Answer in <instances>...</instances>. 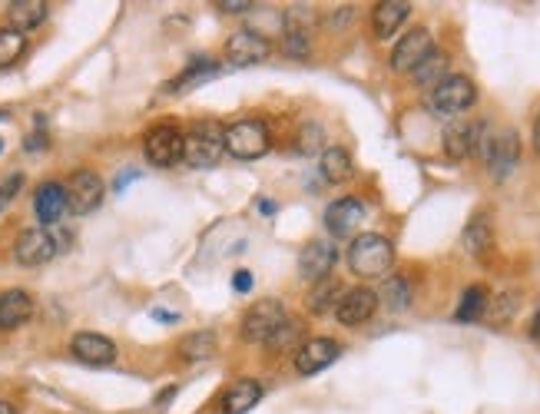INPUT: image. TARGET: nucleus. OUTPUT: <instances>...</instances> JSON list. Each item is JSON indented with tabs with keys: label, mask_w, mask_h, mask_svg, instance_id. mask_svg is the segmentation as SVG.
I'll use <instances>...</instances> for the list:
<instances>
[{
	"label": "nucleus",
	"mask_w": 540,
	"mask_h": 414,
	"mask_svg": "<svg viewBox=\"0 0 540 414\" xmlns=\"http://www.w3.org/2000/svg\"><path fill=\"white\" fill-rule=\"evenodd\" d=\"M24 50H27L24 34H17V30H10V27L0 30V70L14 67V63L24 57Z\"/></svg>",
	"instance_id": "obj_31"
},
{
	"label": "nucleus",
	"mask_w": 540,
	"mask_h": 414,
	"mask_svg": "<svg viewBox=\"0 0 540 414\" xmlns=\"http://www.w3.org/2000/svg\"><path fill=\"white\" fill-rule=\"evenodd\" d=\"M226 153V130L219 123H193L183 133V163L189 169H209L216 166Z\"/></svg>",
	"instance_id": "obj_1"
},
{
	"label": "nucleus",
	"mask_w": 540,
	"mask_h": 414,
	"mask_svg": "<svg viewBox=\"0 0 540 414\" xmlns=\"http://www.w3.org/2000/svg\"><path fill=\"white\" fill-rule=\"evenodd\" d=\"M378 302H385L391 312H405L411 305V285L405 275H391V279H385Z\"/></svg>",
	"instance_id": "obj_28"
},
{
	"label": "nucleus",
	"mask_w": 540,
	"mask_h": 414,
	"mask_svg": "<svg viewBox=\"0 0 540 414\" xmlns=\"http://www.w3.org/2000/svg\"><path fill=\"white\" fill-rule=\"evenodd\" d=\"M285 322H289L285 305L279 299H262L246 312V318H242V338H246V342L269 345L275 338V332H279Z\"/></svg>",
	"instance_id": "obj_6"
},
{
	"label": "nucleus",
	"mask_w": 540,
	"mask_h": 414,
	"mask_svg": "<svg viewBox=\"0 0 540 414\" xmlns=\"http://www.w3.org/2000/svg\"><path fill=\"white\" fill-rule=\"evenodd\" d=\"M534 150L540 153V116H537V123H534Z\"/></svg>",
	"instance_id": "obj_40"
},
{
	"label": "nucleus",
	"mask_w": 540,
	"mask_h": 414,
	"mask_svg": "<svg viewBox=\"0 0 540 414\" xmlns=\"http://www.w3.org/2000/svg\"><path fill=\"white\" fill-rule=\"evenodd\" d=\"M434 53V40L425 27H415L411 34H405L391 50V70L395 73H411L415 67H421Z\"/></svg>",
	"instance_id": "obj_10"
},
{
	"label": "nucleus",
	"mask_w": 540,
	"mask_h": 414,
	"mask_svg": "<svg viewBox=\"0 0 540 414\" xmlns=\"http://www.w3.org/2000/svg\"><path fill=\"white\" fill-rule=\"evenodd\" d=\"M335 262H338V249L332 242H309L299 256V272L305 282H322L332 275Z\"/></svg>",
	"instance_id": "obj_15"
},
{
	"label": "nucleus",
	"mask_w": 540,
	"mask_h": 414,
	"mask_svg": "<svg viewBox=\"0 0 540 414\" xmlns=\"http://www.w3.org/2000/svg\"><path fill=\"white\" fill-rule=\"evenodd\" d=\"M474 100H478V90H474V83L468 77H461V73H448L438 87L431 90V100L428 106L438 116H458L464 110H471Z\"/></svg>",
	"instance_id": "obj_7"
},
{
	"label": "nucleus",
	"mask_w": 540,
	"mask_h": 414,
	"mask_svg": "<svg viewBox=\"0 0 540 414\" xmlns=\"http://www.w3.org/2000/svg\"><path fill=\"white\" fill-rule=\"evenodd\" d=\"M70 232H60L57 226L54 229H24L14 242V259L20 265H27V269H34V265H47L50 259H57L60 252H67L70 246Z\"/></svg>",
	"instance_id": "obj_2"
},
{
	"label": "nucleus",
	"mask_w": 540,
	"mask_h": 414,
	"mask_svg": "<svg viewBox=\"0 0 540 414\" xmlns=\"http://www.w3.org/2000/svg\"><path fill=\"white\" fill-rule=\"evenodd\" d=\"M478 136H481V126L451 123L448 133H444V153H448L451 159H468L474 150H478Z\"/></svg>",
	"instance_id": "obj_21"
},
{
	"label": "nucleus",
	"mask_w": 540,
	"mask_h": 414,
	"mask_svg": "<svg viewBox=\"0 0 540 414\" xmlns=\"http://www.w3.org/2000/svg\"><path fill=\"white\" fill-rule=\"evenodd\" d=\"M20 186H24V176H20V173L7 176L4 183H0V212H4L10 203H14V196L20 193Z\"/></svg>",
	"instance_id": "obj_34"
},
{
	"label": "nucleus",
	"mask_w": 540,
	"mask_h": 414,
	"mask_svg": "<svg viewBox=\"0 0 540 414\" xmlns=\"http://www.w3.org/2000/svg\"><path fill=\"white\" fill-rule=\"evenodd\" d=\"M70 352L77 355L83 365H113L116 362V345L107 335H97V332L73 335Z\"/></svg>",
	"instance_id": "obj_16"
},
{
	"label": "nucleus",
	"mask_w": 540,
	"mask_h": 414,
	"mask_svg": "<svg viewBox=\"0 0 540 414\" xmlns=\"http://www.w3.org/2000/svg\"><path fill=\"white\" fill-rule=\"evenodd\" d=\"M352 156H348L342 146H328L322 153V176L328 183H345L348 176H352Z\"/></svg>",
	"instance_id": "obj_25"
},
{
	"label": "nucleus",
	"mask_w": 540,
	"mask_h": 414,
	"mask_svg": "<svg viewBox=\"0 0 540 414\" xmlns=\"http://www.w3.org/2000/svg\"><path fill=\"white\" fill-rule=\"evenodd\" d=\"M338 299H342V285H338V279H322V282H315V289L309 292V312H315V315H322V312H328V309H335L338 305Z\"/></svg>",
	"instance_id": "obj_27"
},
{
	"label": "nucleus",
	"mask_w": 540,
	"mask_h": 414,
	"mask_svg": "<svg viewBox=\"0 0 540 414\" xmlns=\"http://www.w3.org/2000/svg\"><path fill=\"white\" fill-rule=\"evenodd\" d=\"M484 312H487V289L484 285H471V289L461 295V305L458 312H454V318H458V322H478V318H484Z\"/></svg>",
	"instance_id": "obj_29"
},
{
	"label": "nucleus",
	"mask_w": 540,
	"mask_h": 414,
	"mask_svg": "<svg viewBox=\"0 0 540 414\" xmlns=\"http://www.w3.org/2000/svg\"><path fill=\"white\" fill-rule=\"evenodd\" d=\"M319 143H322V130H319V126H305V130H302V136H299V150L302 153H315V150H319Z\"/></svg>",
	"instance_id": "obj_36"
},
{
	"label": "nucleus",
	"mask_w": 540,
	"mask_h": 414,
	"mask_svg": "<svg viewBox=\"0 0 540 414\" xmlns=\"http://www.w3.org/2000/svg\"><path fill=\"white\" fill-rule=\"evenodd\" d=\"M408 14H411V4H405V0H385V4H378L375 14H372L375 37H378V40L395 37L398 27L408 20Z\"/></svg>",
	"instance_id": "obj_20"
},
{
	"label": "nucleus",
	"mask_w": 540,
	"mask_h": 414,
	"mask_svg": "<svg viewBox=\"0 0 540 414\" xmlns=\"http://www.w3.org/2000/svg\"><path fill=\"white\" fill-rule=\"evenodd\" d=\"M249 289H252V275L236 272V292H249Z\"/></svg>",
	"instance_id": "obj_38"
},
{
	"label": "nucleus",
	"mask_w": 540,
	"mask_h": 414,
	"mask_svg": "<svg viewBox=\"0 0 540 414\" xmlns=\"http://www.w3.org/2000/svg\"><path fill=\"white\" fill-rule=\"evenodd\" d=\"M531 335L540 342V309H537V315H534V322H531Z\"/></svg>",
	"instance_id": "obj_39"
},
{
	"label": "nucleus",
	"mask_w": 540,
	"mask_h": 414,
	"mask_svg": "<svg viewBox=\"0 0 540 414\" xmlns=\"http://www.w3.org/2000/svg\"><path fill=\"white\" fill-rule=\"evenodd\" d=\"M272 150V133L262 120H236L226 130V153L236 159H259Z\"/></svg>",
	"instance_id": "obj_5"
},
{
	"label": "nucleus",
	"mask_w": 540,
	"mask_h": 414,
	"mask_svg": "<svg viewBox=\"0 0 540 414\" xmlns=\"http://www.w3.org/2000/svg\"><path fill=\"white\" fill-rule=\"evenodd\" d=\"M514 309H517V295L514 292H507V295H501V299H497L494 305L487 302V318H491L494 325H501V322H507V318L514 315Z\"/></svg>",
	"instance_id": "obj_32"
},
{
	"label": "nucleus",
	"mask_w": 540,
	"mask_h": 414,
	"mask_svg": "<svg viewBox=\"0 0 540 414\" xmlns=\"http://www.w3.org/2000/svg\"><path fill=\"white\" fill-rule=\"evenodd\" d=\"M378 309V292L372 289H348L335 305V318L342 325H362L375 315Z\"/></svg>",
	"instance_id": "obj_14"
},
{
	"label": "nucleus",
	"mask_w": 540,
	"mask_h": 414,
	"mask_svg": "<svg viewBox=\"0 0 540 414\" xmlns=\"http://www.w3.org/2000/svg\"><path fill=\"white\" fill-rule=\"evenodd\" d=\"M34 212L44 222V229L60 226V219L67 216V189L60 183H44L34 196Z\"/></svg>",
	"instance_id": "obj_17"
},
{
	"label": "nucleus",
	"mask_w": 540,
	"mask_h": 414,
	"mask_svg": "<svg viewBox=\"0 0 540 414\" xmlns=\"http://www.w3.org/2000/svg\"><path fill=\"white\" fill-rule=\"evenodd\" d=\"M0 414H17V408L10 401H0Z\"/></svg>",
	"instance_id": "obj_41"
},
{
	"label": "nucleus",
	"mask_w": 540,
	"mask_h": 414,
	"mask_svg": "<svg viewBox=\"0 0 540 414\" xmlns=\"http://www.w3.org/2000/svg\"><path fill=\"white\" fill-rule=\"evenodd\" d=\"M478 150L484 156L487 169H491L494 179H507L514 173L517 159H521V136L514 130H504V133H487L481 126V136H478Z\"/></svg>",
	"instance_id": "obj_4"
},
{
	"label": "nucleus",
	"mask_w": 540,
	"mask_h": 414,
	"mask_svg": "<svg viewBox=\"0 0 540 414\" xmlns=\"http://www.w3.org/2000/svg\"><path fill=\"white\" fill-rule=\"evenodd\" d=\"M285 53H289V57H309V34L292 27L289 34H285Z\"/></svg>",
	"instance_id": "obj_33"
},
{
	"label": "nucleus",
	"mask_w": 540,
	"mask_h": 414,
	"mask_svg": "<svg viewBox=\"0 0 540 414\" xmlns=\"http://www.w3.org/2000/svg\"><path fill=\"white\" fill-rule=\"evenodd\" d=\"M362 222H365V206L358 203V199H352V196L335 199V203L325 209V229L332 232L335 239L355 236Z\"/></svg>",
	"instance_id": "obj_13"
},
{
	"label": "nucleus",
	"mask_w": 540,
	"mask_h": 414,
	"mask_svg": "<svg viewBox=\"0 0 540 414\" xmlns=\"http://www.w3.org/2000/svg\"><path fill=\"white\" fill-rule=\"evenodd\" d=\"M219 10H226V14H242V10H256V4H249V0H222Z\"/></svg>",
	"instance_id": "obj_37"
},
{
	"label": "nucleus",
	"mask_w": 540,
	"mask_h": 414,
	"mask_svg": "<svg viewBox=\"0 0 540 414\" xmlns=\"http://www.w3.org/2000/svg\"><path fill=\"white\" fill-rule=\"evenodd\" d=\"M216 73H219V67L213 60H193L173 83H169V93H186L189 87H199V83L213 80Z\"/></svg>",
	"instance_id": "obj_23"
},
{
	"label": "nucleus",
	"mask_w": 540,
	"mask_h": 414,
	"mask_svg": "<svg viewBox=\"0 0 540 414\" xmlns=\"http://www.w3.org/2000/svg\"><path fill=\"white\" fill-rule=\"evenodd\" d=\"M348 265L362 279H381L395 265V246L385 236H378V232H362V236H355L352 249H348Z\"/></svg>",
	"instance_id": "obj_3"
},
{
	"label": "nucleus",
	"mask_w": 540,
	"mask_h": 414,
	"mask_svg": "<svg viewBox=\"0 0 540 414\" xmlns=\"http://www.w3.org/2000/svg\"><path fill=\"white\" fill-rule=\"evenodd\" d=\"M411 77H415V83L418 87H425V90H434L438 87V83L448 77V57H444V53H438L434 50L431 57L421 63V67H415L411 70Z\"/></svg>",
	"instance_id": "obj_26"
},
{
	"label": "nucleus",
	"mask_w": 540,
	"mask_h": 414,
	"mask_svg": "<svg viewBox=\"0 0 540 414\" xmlns=\"http://www.w3.org/2000/svg\"><path fill=\"white\" fill-rule=\"evenodd\" d=\"M272 44L256 30H236L226 44V60L236 63V67H256V63L269 60Z\"/></svg>",
	"instance_id": "obj_11"
},
{
	"label": "nucleus",
	"mask_w": 540,
	"mask_h": 414,
	"mask_svg": "<svg viewBox=\"0 0 540 414\" xmlns=\"http://www.w3.org/2000/svg\"><path fill=\"white\" fill-rule=\"evenodd\" d=\"M34 315V295L24 289H10L0 295V332H14V328L27 325Z\"/></svg>",
	"instance_id": "obj_18"
},
{
	"label": "nucleus",
	"mask_w": 540,
	"mask_h": 414,
	"mask_svg": "<svg viewBox=\"0 0 540 414\" xmlns=\"http://www.w3.org/2000/svg\"><path fill=\"white\" fill-rule=\"evenodd\" d=\"M259 398H262L259 381L242 378V381H236V385H229L226 395H222V414H249L259 405Z\"/></svg>",
	"instance_id": "obj_19"
},
{
	"label": "nucleus",
	"mask_w": 540,
	"mask_h": 414,
	"mask_svg": "<svg viewBox=\"0 0 540 414\" xmlns=\"http://www.w3.org/2000/svg\"><path fill=\"white\" fill-rule=\"evenodd\" d=\"M63 189H67V209L77 212V216H87V212L100 209L103 193H107V189H103V179L93 173V169H77Z\"/></svg>",
	"instance_id": "obj_9"
},
{
	"label": "nucleus",
	"mask_w": 540,
	"mask_h": 414,
	"mask_svg": "<svg viewBox=\"0 0 540 414\" xmlns=\"http://www.w3.org/2000/svg\"><path fill=\"white\" fill-rule=\"evenodd\" d=\"M143 153L153 166H160V169L183 163V130H176V126H169V123L153 126L143 140Z\"/></svg>",
	"instance_id": "obj_8"
},
{
	"label": "nucleus",
	"mask_w": 540,
	"mask_h": 414,
	"mask_svg": "<svg viewBox=\"0 0 540 414\" xmlns=\"http://www.w3.org/2000/svg\"><path fill=\"white\" fill-rule=\"evenodd\" d=\"M461 242H464V249H468L471 256H484V252L491 249V242H494V232H491V226H487V219L468 222V229H464Z\"/></svg>",
	"instance_id": "obj_30"
},
{
	"label": "nucleus",
	"mask_w": 540,
	"mask_h": 414,
	"mask_svg": "<svg viewBox=\"0 0 540 414\" xmlns=\"http://www.w3.org/2000/svg\"><path fill=\"white\" fill-rule=\"evenodd\" d=\"M299 335H302V325H299V322H292V318H289V322H285V325L279 328V332H275V338H272L269 345H272V348H289Z\"/></svg>",
	"instance_id": "obj_35"
},
{
	"label": "nucleus",
	"mask_w": 540,
	"mask_h": 414,
	"mask_svg": "<svg viewBox=\"0 0 540 414\" xmlns=\"http://www.w3.org/2000/svg\"><path fill=\"white\" fill-rule=\"evenodd\" d=\"M44 17H47L44 0H14V4L7 7L10 30H17V34H27V30L40 27L44 24Z\"/></svg>",
	"instance_id": "obj_22"
},
{
	"label": "nucleus",
	"mask_w": 540,
	"mask_h": 414,
	"mask_svg": "<svg viewBox=\"0 0 540 414\" xmlns=\"http://www.w3.org/2000/svg\"><path fill=\"white\" fill-rule=\"evenodd\" d=\"M216 335L213 332H193L186 335L183 342H179V355L186 358V362H209V358L216 355Z\"/></svg>",
	"instance_id": "obj_24"
},
{
	"label": "nucleus",
	"mask_w": 540,
	"mask_h": 414,
	"mask_svg": "<svg viewBox=\"0 0 540 414\" xmlns=\"http://www.w3.org/2000/svg\"><path fill=\"white\" fill-rule=\"evenodd\" d=\"M338 355H342V345L332 342V338H309L295 352V371L299 375H319V371L338 362Z\"/></svg>",
	"instance_id": "obj_12"
}]
</instances>
